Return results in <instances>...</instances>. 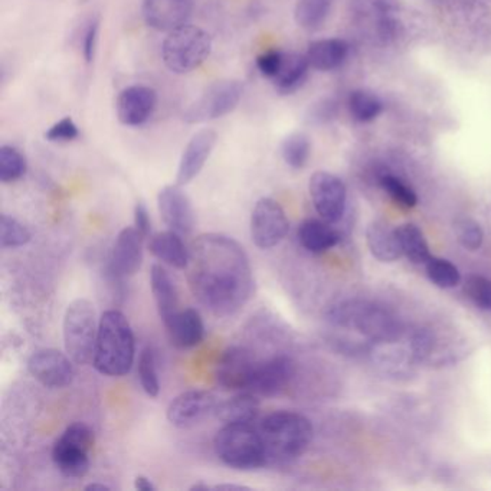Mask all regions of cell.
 I'll return each instance as SVG.
<instances>
[{"label":"cell","mask_w":491,"mask_h":491,"mask_svg":"<svg viewBox=\"0 0 491 491\" xmlns=\"http://www.w3.org/2000/svg\"><path fill=\"white\" fill-rule=\"evenodd\" d=\"M334 116V105L331 102H322L319 104H315L310 114H308V120L315 124L326 123V121L333 119Z\"/></svg>","instance_id":"cell-45"},{"label":"cell","mask_w":491,"mask_h":491,"mask_svg":"<svg viewBox=\"0 0 491 491\" xmlns=\"http://www.w3.org/2000/svg\"><path fill=\"white\" fill-rule=\"evenodd\" d=\"M397 236L401 244L402 254L413 264H425L431 258L430 245L420 226L415 224H404L397 226Z\"/></svg>","instance_id":"cell-29"},{"label":"cell","mask_w":491,"mask_h":491,"mask_svg":"<svg viewBox=\"0 0 491 491\" xmlns=\"http://www.w3.org/2000/svg\"><path fill=\"white\" fill-rule=\"evenodd\" d=\"M310 196L317 214L329 224L340 221L346 210L348 192L340 177L333 173L315 172L310 177Z\"/></svg>","instance_id":"cell-11"},{"label":"cell","mask_w":491,"mask_h":491,"mask_svg":"<svg viewBox=\"0 0 491 491\" xmlns=\"http://www.w3.org/2000/svg\"><path fill=\"white\" fill-rule=\"evenodd\" d=\"M74 360L57 349H41L28 360V371L44 387L62 389L76 378Z\"/></svg>","instance_id":"cell-12"},{"label":"cell","mask_w":491,"mask_h":491,"mask_svg":"<svg viewBox=\"0 0 491 491\" xmlns=\"http://www.w3.org/2000/svg\"><path fill=\"white\" fill-rule=\"evenodd\" d=\"M189 490L209 491V490H212V487H210V486H208V484H205V483H198V484H193V486H191V487H189Z\"/></svg>","instance_id":"cell-49"},{"label":"cell","mask_w":491,"mask_h":491,"mask_svg":"<svg viewBox=\"0 0 491 491\" xmlns=\"http://www.w3.org/2000/svg\"><path fill=\"white\" fill-rule=\"evenodd\" d=\"M94 431L84 422L67 427L53 448V462L68 479H81L90 470L88 454L94 446Z\"/></svg>","instance_id":"cell-8"},{"label":"cell","mask_w":491,"mask_h":491,"mask_svg":"<svg viewBox=\"0 0 491 491\" xmlns=\"http://www.w3.org/2000/svg\"><path fill=\"white\" fill-rule=\"evenodd\" d=\"M296 375L293 360L285 355L257 362L248 392L257 397H275L289 388Z\"/></svg>","instance_id":"cell-13"},{"label":"cell","mask_w":491,"mask_h":491,"mask_svg":"<svg viewBox=\"0 0 491 491\" xmlns=\"http://www.w3.org/2000/svg\"><path fill=\"white\" fill-rule=\"evenodd\" d=\"M217 140V133L210 128L200 130L192 137L180 158L179 168H177V184L184 186L191 184L192 180L202 172L203 166L207 165L208 159L214 151Z\"/></svg>","instance_id":"cell-20"},{"label":"cell","mask_w":491,"mask_h":491,"mask_svg":"<svg viewBox=\"0 0 491 491\" xmlns=\"http://www.w3.org/2000/svg\"><path fill=\"white\" fill-rule=\"evenodd\" d=\"M135 488L139 491H156V486L147 477H135Z\"/></svg>","instance_id":"cell-46"},{"label":"cell","mask_w":491,"mask_h":491,"mask_svg":"<svg viewBox=\"0 0 491 491\" xmlns=\"http://www.w3.org/2000/svg\"><path fill=\"white\" fill-rule=\"evenodd\" d=\"M27 159L16 147H0V180L12 184L27 173Z\"/></svg>","instance_id":"cell-35"},{"label":"cell","mask_w":491,"mask_h":491,"mask_svg":"<svg viewBox=\"0 0 491 491\" xmlns=\"http://www.w3.org/2000/svg\"><path fill=\"white\" fill-rule=\"evenodd\" d=\"M65 352L74 364H90L94 357L98 323L94 304L86 299H77L68 306L64 315Z\"/></svg>","instance_id":"cell-7"},{"label":"cell","mask_w":491,"mask_h":491,"mask_svg":"<svg viewBox=\"0 0 491 491\" xmlns=\"http://www.w3.org/2000/svg\"><path fill=\"white\" fill-rule=\"evenodd\" d=\"M192 9V0H143L142 15L147 27L169 34L188 23Z\"/></svg>","instance_id":"cell-19"},{"label":"cell","mask_w":491,"mask_h":491,"mask_svg":"<svg viewBox=\"0 0 491 491\" xmlns=\"http://www.w3.org/2000/svg\"><path fill=\"white\" fill-rule=\"evenodd\" d=\"M289 231V217L282 205L274 199H259L251 215L252 242L259 250H271L284 241Z\"/></svg>","instance_id":"cell-10"},{"label":"cell","mask_w":491,"mask_h":491,"mask_svg":"<svg viewBox=\"0 0 491 491\" xmlns=\"http://www.w3.org/2000/svg\"><path fill=\"white\" fill-rule=\"evenodd\" d=\"M432 348H434V336L430 331L421 329L413 333L411 339V349L416 357L424 359L428 355H431Z\"/></svg>","instance_id":"cell-43"},{"label":"cell","mask_w":491,"mask_h":491,"mask_svg":"<svg viewBox=\"0 0 491 491\" xmlns=\"http://www.w3.org/2000/svg\"><path fill=\"white\" fill-rule=\"evenodd\" d=\"M217 457L226 467L251 471L266 465V448L259 431L250 424H225L214 439Z\"/></svg>","instance_id":"cell-5"},{"label":"cell","mask_w":491,"mask_h":491,"mask_svg":"<svg viewBox=\"0 0 491 491\" xmlns=\"http://www.w3.org/2000/svg\"><path fill=\"white\" fill-rule=\"evenodd\" d=\"M189 251V289L199 304L217 317L244 308L256 284L244 247L231 236L203 233Z\"/></svg>","instance_id":"cell-1"},{"label":"cell","mask_w":491,"mask_h":491,"mask_svg":"<svg viewBox=\"0 0 491 491\" xmlns=\"http://www.w3.org/2000/svg\"><path fill=\"white\" fill-rule=\"evenodd\" d=\"M425 271L432 284L439 289H454L462 282V274L457 266L448 259L431 257L425 263Z\"/></svg>","instance_id":"cell-32"},{"label":"cell","mask_w":491,"mask_h":491,"mask_svg":"<svg viewBox=\"0 0 491 491\" xmlns=\"http://www.w3.org/2000/svg\"><path fill=\"white\" fill-rule=\"evenodd\" d=\"M350 116L359 123H371L382 113L383 104L378 95L369 91L356 90L350 93L348 100Z\"/></svg>","instance_id":"cell-31"},{"label":"cell","mask_w":491,"mask_h":491,"mask_svg":"<svg viewBox=\"0 0 491 491\" xmlns=\"http://www.w3.org/2000/svg\"><path fill=\"white\" fill-rule=\"evenodd\" d=\"M333 0H299L294 9L297 25L306 30H317L331 15Z\"/></svg>","instance_id":"cell-30"},{"label":"cell","mask_w":491,"mask_h":491,"mask_svg":"<svg viewBox=\"0 0 491 491\" xmlns=\"http://www.w3.org/2000/svg\"><path fill=\"white\" fill-rule=\"evenodd\" d=\"M144 236L135 226L121 229L110 257L109 270L116 278L132 277L143 264Z\"/></svg>","instance_id":"cell-18"},{"label":"cell","mask_w":491,"mask_h":491,"mask_svg":"<svg viewBox=\"0 0 491 491\" xmlns=\"http://www.w3.org/2000/svg\"><path fill=\"white\" fill-rule=\"evenodd\" d=\"M212 53V37L202 28L184 23L168 34L161 57L175 74H189L208 60Z\"/></svg>","instance_id":"cell-6"},{"label":"cell","mask_w":491,"mask_h":491,"mask_svg":"<svg viewBox=\"0 0 491 491\" xmlns=\"http://www.w3.org/2000/svg\"><path fill=\"white\" fill-rule=\"evenodd\" d=\"M381 188L387 192L390 198L394 199L397 205L404 208H413L418 203V196L413 188H409L405 182H402L399 177L385 173L379 177Z\"/></svg>","instance_id":"cell-37"},{"label":"cell","mask_w":491,"mask_h":491,"mask_svg":"<svg viewBox=\"0 0 491 491\" xmlns=\"http://www.w3.org/2000/svg\"><path fill=\"white\" fill-rule=\"evenodd\" d=\"M30 241L29 229L18 219L4 214L0 217V247L18 248Z\"/></svg>","instance_id":"cell-36"},{"label":"cell","mask_w":491,"mask_h":491,"mask_svg":"<svg viewBox=\"0 0 491 491\" xmlns=\"http://www.w3.org/2000/svg\"><path fill=\"white\" fill-rule=\"evenodd\" d=\"M79 132L77 124L71 117H64L62 120L53 124L45 133V139L49 142H72L78 137Z\"/></svg>","instance_id":"cell-40"},{"label":"cell","mask_w":491,"mask_h":491,"mask_svg":"<svg viewBox=\"0 0 491 491\" xmlns=\"http://www.w3.org/2000/svg\"><path fill=\"white\" fill-rule=\"evenodd\" d=\"M259 434L266 448V464H285L307 450L313 439V425L301 413L277 411L264 418Z\"/></svg>","instance_id":"cell-3"},{"label":"cell","mask_w":491,"mask_h":491,"mask_svg":"<svg viewBox=\"0 0 491 491\" xmlns=\"http://www.w3.org/2000/svg\"><path fill=\"white\" fill-rule=\"evenodd\" d=\"M454 229H455L458 242L470 251H477L483 245V229L480 224L471 217H460L454 224Z\"/></svg>","instance_id":"cell-38"},{"label":"cell","mask_w":491,"mask_h":491,"mask_svg":"<svg viewBox=\"0 0 491 491\" xmlns=\"http://www.w3.org/2000/svg\"><path fill=\"white\" fill-rule=\"evenodd\" d=\"M135 340L127 317L119 310H107L98 322L93 364L102 375L120 378L132 371Z\"/></svg>","instance_id":"cell-2"},{"label":"cell","mask_w":491,"mask_h":491,"mask_svg":"<svg viewBox=\"0 0 491 491\" xmlns=\"http://www.w3.org/2000/svg\"><path fill=\"white\" fill-rule=\"evenodd\" d=\"M217 401L208 390L191 389L177 395L166 411L170 424L177 428H192L215 413Z\"/></svg>","instance_id":"cell-14"},{"label":"cell","mask_w":491,"mask_h":491,"mask_svg":"<svg viewBox=\"0 0 491 491\" xmlns=\"http://www.w3.org/2000/svg\"><path fill=\"white\" fill-rule=\"evenodd\" d=\"M258 360L251 350L242 346H231L217 362V383L224 390H248Z\"/></svg>","instance_id":"cell-15"},{"label":"cell","mask_w":491,"mask_h":491,"mask_svg":"<svg viewBox=\"0 0 491 491\" xmlns=\"http://www.w3.org/2000/svg\"><path fill=\"white\" fill-rule=\"evenodd\" d=\"M282 55L284 53L282 51H266V53H261L258 58H257V68H258L259 72L263 74L266 78L273 79L277 76L278 70H280V65H282Z\"/></svg>","instance_id":"cell-41"},{"label":"cell","mask_w":491,"mask_h":491,"mask_svg":"<svg viewBox=\"0 0 491 491\" xmlns=\"http://www.w3.org/2000/svg\"><path fill=\"white\" fill-rule=\"evenodd\" d=\"M135 226L144 238L151 236V219L146 205L143 202L135 203Z\"/></svg>","instance_id":"cell-44"},{"label":"cell","mask_w":491,"mask_h":491,"mask_svg":"<svg viewBox=\"0 0 491 491\" xmlns=\"http://www.w3.org/2000/svg\"><path fill=\"white\" fill-rule=\"evenodd\" d=\"M244 95V86L240 81H217L208 86L202 95L189 105L184 120L189 124L205 123L226 116L240 104Z\"/></svg>","instance_id":"cell-9"},{"label":"cell","mask_w":491,"mask_h":491,"mask_svg":"<svg viewBox=\"0 0 491 491\" xmlns=\"http://www.w3.org/2000/svg\"><path fill=\"white\" fill-rule=\"evenodd\" d=\"M334 326L352 329L371 341H395L401 334V323L388 308L364 300H346L327 313Z\"/></svg>","instance_id":"cell-4"},{"label":"cell","mask_w":491,"mask_h":491,"mask_svg":"<svg viewBox=\"0 0 491 491\" xmlns=\"http://www.w3.org/2000/svg\"><path fill=\"white\" fill-rule=\"evenodd\" d=\"M308 60L306 55L297 53H284L282 65L278 70L277 76L271 79L282 94H291L296 93L304 81L307 78Z\"/></svg>","instance_id":"cell-28"},{"label":"cell","mask_w":491,"mask_h":491,"mask_svg":"<svg viewBox=\"0 0 491 491\" xmlns=\"http://www.w3.org/2000/svg\"><path fill=\"white\" fill-rule=\"evenodd\" d=\"M259 399L252 392L236 395V397L219 402L214 415L224 424H251L259 413Z\"/></svg>","instance_id":"cell-26"},{"label":"cell","mask_w":491,"mask_h":491,"mask_svg":"<svg viewBox=\"0 0 491 491\" xmlns=\"http://www.w3.org/2000/svg\"><path fill=\"white\" fill-rule=\"evenodd\" d=\"M140 385L149 397H156L160 394V381H159L158 362L156 353L151 348H144L140 353L139 368Z\"/></svg>","instance_id":"cell-34"},{"label":"cell","mask_w":491,"mask_h":491,"mask_svg":"<svg viewBox=\"0 0 491 491\" xmlns=\"http://www.w3.org/2000/svg\"><path fill=\"white\" fill-rule=\"evenodd\" d=\"M159 212L169 229L180 235H189L196 224L195 210L191 199L180 184H169L159 192Z\"/></svg>","instance_id":"cell-16"},{"label":"cell","mask_w":491,"mask_h":491,"mask_svg":"<svg viewBox=\"0 0 491 491\" xmlns=\"http://www.w3.org/2000/svg\"><path fill=\"white\" fill-rule=\"evenodd\" d=\"M366 242L372 256L382 263H394L402 254L397 228L383 221H373L366 229Z\"/></svg>","instance_id":"cell-24"},{"label":"cell","mask_w":491,"mask_h":491,"mask_svg":"<svg viewBox=\"0 0 491 491\" xmlns=\"http://www.w3.org/2000/svg\"><path fill=\"white\" fill-rule=\"evenodd\" d=\"M310 153H312L310 139H308L307 135H303V133L290 135L282 142V159L293 169H303L304 166L307 165Z\"/></svg>","instance_id":"cell-33"},{"label":"cell","mask_w":491,"mask_h":491,"mask_svg":"<svg viewBox=\"0 0 491 491\" xmlns=\"http://www.w3.org/2000/svg\"><path fill=\"white\" fill-rule=\"evenodd\" d=\"M349 53V45L343 39H320L308 45V64L319 71H333L343 65Z\"/></svg>","instance_id":"cell-25"},{"label":"cell","mask_w":491,"mask_h":491,"mask_svg":"<svg viewBox=\"0 0 491 491\" xmlns=\"http://www.w3.org/2000/svg\"><path fill=\"white\" fill-rule=\"evenodd\" d=\"M465 294L477 307L491 312V280L483 275H471L465 282Z\"/></svg>","instance_id":"cell-39"},{"label":"cell","mask_w":491,"mask_h":491,"mask_svg":"<svg viewBox=\"0 0 491 491\" xmlns=\"http://www.w3.org/2000/svg\"><path fill=\"white\" fill-rule=\"evenodd\" d=\"M84 490H86V491H110V490H111V487H110V486H107V484L91 483V484H88V486H86V487H84Z\"/></svg>","instance_id":"cell-48"},{"label":"cell","mask_w":491,"mask_h":491,"mask_svg":"<svg viewBox=\"0 0 491 491\" xmlns=\"http://www.w3.org/2000/svg\"><path fill=\"white\" fill-rule=\"evenodd\" d=\"M299 240L308 252L322 254L339 244L340 233L324 219H307L299 228Z\"/></svg>","instance_id":"cell-27"},{"label":"cell","mask_w":491,"mask_h":491,"mask_svg":"<svg viewBox=\"0 0 491 491\" xmlns=\"http://www.w3.org/2000/svg\"><path fill=\"white\" fill-rule=\"evenodd\" d=\"M149 251L161 263L169 264L177 270H186L191 261V251L184 244L180 233L172 229L154 233L149 242Z\"/></svg>","instance_id":"cell-23"},{"label":"cell","mask_w":491,"mask_h":491,"mask_svg":"<svg viewBox=\"0 0 491 491\" xmlns=\"http://www.w3.org/2000/svg\"><path fill=\"white\" fill-rule=\"evenodd\" d=\"M156 104L158 94L151 86H127L117 97V117L124 126L137 127L153 116Z\"/></svg>","instance_id":"cell-17"},{"label":"cell","mask_w":491,"mask_h":491,"mask_svg":"<svg viewBox=\"0 0 491 491\" xmlns=\"http://www.w3.org/2000/svg\"><path fill=\"white\" fill-rule=\"evenodd\" d=\"M98 30H100V20L94 18L91 20L84 30L83 38V55L84 60L90 64L95 57V49H97Z\"/></svg>","instance_id":"cell-42"},{"label":"cell","mask_w":491,"mask_h":491,"mask_svg":"<svg viewBox=\"0 0 491 491\" xmlns=\"http://www.w3.org/2000/svg\"><path fill=\"white\" fill-rule=\"evenodd\" d=\"M212 490L217 491H251V487H247V486H238V484H217L214 486Z\"/></svg>","instance_id":"cell-47"},{"label":"cell","mask_w":491,"mask_h":491,"mask_svg":"<svg viewBox=\"0 0 491 491\" xmlns=\"http://www.w3.org/2000/svg\"><path fill=\"white\" fill-rule=\"evenodd\" d=\"M151 287L161 322H169L179 312V293L169 273L160 264L151 266Z\"/></svg>","instance_id":"cell-22"},{"label":"cell","mask_w":491,"mask_h":491,"mask_svg":"<svg viewBox=\"0 0 491 491\" xmlns=\"http://www.w3.org/2000/svg\"><path fill=\"white\" fill-rule=\"evenodd\" d=\"M170 343L177 349H192L203 340L205 324L195 308H184L165 323Z\"/></svg>","instance_id":"cell-21"}]
</instances>
